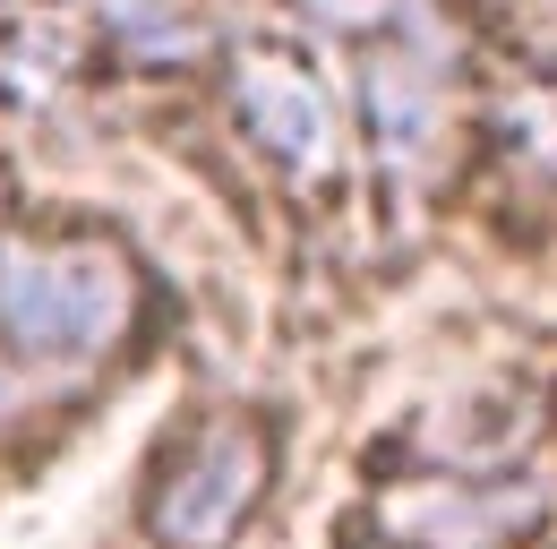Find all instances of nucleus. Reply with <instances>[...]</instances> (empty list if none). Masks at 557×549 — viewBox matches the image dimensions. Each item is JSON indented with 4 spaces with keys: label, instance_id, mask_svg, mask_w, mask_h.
Wrapping results in <instances>:
<instances>
[{
    "label": "nucleus",
    "instance_id": "nucleus-3",
    "mask_svg": "<svg viewBox=\"0 0 557 549\" xmlns=\"http://www.w3.org/2000/svg\"><path fill=\"white\" fill-rule=\"evenodd\" d=\"M549 480L541 473H463V480H412L386 489L377 533L395 549H515L549 524Z\"/></svg>",
    "mask_w": 557,
    "mask_h": 549
},
{
    "label": "nucleus",
    "instance_id": "nucleus-1",
    "mask_svg": "<svg viewBox=\"0 0 557 549\" xmlns=\"http://www.w3.org/2000/svg\"><path fill=\"white\" fill-rule=\"evenodd\" d=\"M138 274L95 232H9L0 241V343L17 361H95L129 335Z\"/></svg>",
    "mask_w": 557,
    "mask_h": 549
},
{
    "label": "nucleus",
    "instance_id": "nucleus-2",
    "mask_svg": "<svg viewBox=\"0 0 557 549\" xmlns=\"http://www.w3.org/2000/svg\"><path fill=\"white\" fill-rule=\"evenodd\" d=\"M275 480V429L258 412H198L146 473V533L163 549H232Z\"/></svg>",
    "mask_w": 557,
    "mask_h": 549
},
{
    "label": "nucleus",
    "instance_id": "nucleus-4",
    "mask_svg": "<svg viewBox=\"0 0 557 549\" xmlns=\"http://www.w3.org/2000/svg\"><path fill=\"white\" fill-rule=\"evenodd\" d=\"M232 112H240V130L258 137L283 172H326L335 163V103L318 95L309 69L283 61V52H240Z\"/></svg>",
    "mask_w": 557,
    "mask_h": 549
},
{
    "label": "nucleus",
    "instance_id": "nucleus-7",
    "mask_svg": "<svg viewBox=\"0 0 557 549\" xmlns=\"http://www.w3.org/2000/svg\"><path fill=\"white\" fill-rule=\"evenodd\" d=\"M292 9H300V17H318V26H335V35H369L395 0H292Z\"/></svg>",
    "mask_w": 557,
    "mask_h": 549
},
{
    "label": "nucleus",
    "instance_id": "nucleus-5",
    "mask_svg": "<svg viewBox=\"0 0 557 549\" xmlns=\"http://www.w3.org/2000/svg\"><path fill=\"white\" fill-rule=\"evenodd\" d=\"M360 121L386 172H420L446 137V95H437V69L420 61V44L404 52H369L360 69Z\"/></svg>",
    "mask_w": 557,
    "mask_h": 549
},
{
    "label": "nucleus",
    "instance_id": "nucleus-6",
    "mask_svg": "<svg viewBox=\"0 0 557 549\" xmlns=\"http://www.w3.org/2000/svg\"><path fill=\"white\" fill-rule=\"evenodd\" d=\"M52 61H61L52 35H17V44L0 52V95H9V103H44V95H52L44 69H52Z\"/></svg>",
    "mask_w": 557,
    "mask_h": 549
}]
</instances>
